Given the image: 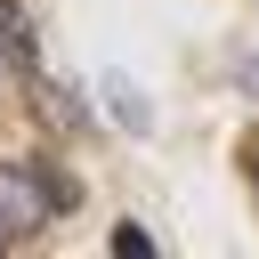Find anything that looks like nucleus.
I'll use <instances>...</instances> for the list:
<instances>
[{
	"mask_svg": "<svg viewBox=\"0 0 259 259\" xmlns=\"http://www.w3.org/2000/svg\"><path fill=\"white\" fill-rule=\"evenodd\" d=\"M32 105H40V113H49L57 130H81V97H73V89H57V81H49L40 65H32Z\"/></svg>",
	"mask_w": 259,
	"mask_h": 259,
	"instance_id": "1",
	"label": "nucleus"
},
{
	"mask_svg": "<svg viewBox=\"0 0 259 259\" xmlns=\"http://www.w3.org/2000/svg\"><path fill=\"white\" fill-rule=\"evenodd\" d=\"M105 97H113V113H121V121H130V130H146V97H138V89H121V81H113V89H105Z\"/></svg>",
	"mask_w": 259,
	"mask_h": 259,
	"instance_id": "3",
	"label": "nucleus"
},
{
	"mask_svg": "<svg viewBox=\"0 0 259 259\" xmlns=\"http://www.w3.org/2000/svg\"><path fill=\"white\" fill-rule=\"evenodd\" d=\"M8 243H24V235H16V219H8V210H0V251H8Z\"/></svg>",
	"mask_w": 259,
	"mask_h": 259,
	"instance_id": "4",
	"label": "nucleus"
},
{
	"mask_svg": "<svg viewBox=\"0 0 259 259\" xmlns=\"http://www.w3.org/2000/svg\"><path fill=\"white\" fill-rule=\"evenodd\" d=\"M113 251H121V259H154V235H146V227H130V219H121V227H113Z\"/></svg>",
	"mask_w": 259,
	"mask_h": 259,
	"instance_id": "2",
	"label": "nucleus"
},
{
	"mask_svg": "<svg viewBox=\"0 0 259 259\" xmlns=\"http://www.w3.org/2000/svg\"><path fill=\"white\" fill-rule=\"evenodd\" d=\"M243 89H251V97H259V57H251V65H243Z\"/></svg>",
	"mask_w": 259,
	"mask_h": 259,
	"instance_id": "5",
	"label": "nucleus"
},
{
	"mask_svg": "<svg viewBox=\"0 0 259 259\" xmlns=\"http://www.w3.org/2000/svg\"><path fill=\"white\" fill-rule=\"evenodd\" d=\"M251 186H259V146H251Z\"/></svg>",
	"mask_w": 259,
	"mask_h": 259,
	"instance_id": "6",
	"label": "nucleus"
}]
</instances>
